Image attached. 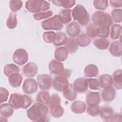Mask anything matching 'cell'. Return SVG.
Here are the masks:
<instances>
[{
    "label": "cell",
    "mask_w": 122,
    "mask_h": 122,
    "mask_svg": "<svg viewBox=\"0 0 122 122\" xmlns=\"http://www.w3.org/2000/svg\"><path fill=\"white\" fill-rule=\"evenodd\" d=\"M32 103V99L29 96L19 93L11 94L9 100V104L15 110L20 108L26 109Z\"/></svg>",
    "instance_id": "6da1fadb"
},
{
    "label": "cell",
    "mask_w": 122,
    "mask_h": 122,
    "mask_svg": "<svg viewBox=\"0 0 122 122\" xmlns=\"http://www.w3.org/2000/svg\"><path fill=\"white\" fill-rule=\"evenodd\" d=\"M49 112L48 107L41 102L34 103L26 111L28 118L33 122H39L43 116L47 115Z\"/></svg>",
    "instance_id": "7a4b0ae2"
},
{
    "label": "cell",
    "mask_w": 122,
    "mask_h": 122,
    "mask_svg": "<svg viewBox=\"0 0 122 122\" xmlns=\"http://www.w3.org/2000/svg\"><path fill=\"white\" fill-rule=\"evenodd\" d=\"M74 20L77 21L82 26H85L90 21V16L85 8L81 4L77 5L71 11Z\"/></svg>",
    "instance_id": "3957f363"
},
{
    "label": "cell",
    "mask_w": 122,
    "mask_h": 122,
    "mask_svg": "<svg viewBox=\"0 0 122 122\" xmlns=\"http://www.w3.org/2000/svg\"><path fill=\"white\" fill-rule=\"evenodd\" d=\"M92 20L93 23L97 27L107 26L110 27L113 23L111 15L102 11H95L92 14Z\"/></svg>",
    "instance_id": "277c9868"
},
{
    "label": "cell",
    "mask_w": 122,
    "mask_h": 122,
    "mask_svg": "<svg viewBox=\"0 0 122 122\" xmlns=\"http://www.w3.org/2000/svg\"><path fill=\"white\" fill-rule=\"evenodd\" d=\"M25 8L30 12L34 14L47 11L50 8V4L45 0H30L26 2Z\"/></svg>",
    "instance_id": "5b68a950"
},
{
    "label": "cell",
    "mask_w": 122,
    "mask_h": 122,
    "mask_svg": "<svg viewBox=\"0 0 122 122\" xmlns=\"http://www.w3.org/2000/svg\"><path fill=\"white\" fill-rule=\"evenodd\" d=\"M42 28L44 30H59L62 29L63 24L61 21L58 15L46 19L41 22Z\"/></svg>",
    "instance_id": "8992f818"
},
{
    "label": "cell",
    "mask_w": 122,
    "mask_h": 122,
    "mask_svg": "<svg viewBox=\"0 0 122 122\" xmlns=\"http://www.w3.org/2000/svg\"><path fill=\"white\" fill-rule=\"evenodd\" d=\"M12 59L14 63L21 66L25 64L28 61L29 55L25 49L19 48L14 52Z\"/></svg>",
    "instance_id": "52a82bcc"
},
{
    "label": "cell",
    "mask_w": 122,
    "mask_h": 122,
    "mask_svg": "<svg viewBox=\"0 0 122 122\" xmlns=\"http://www.w3.org/2000/svg\"><path fill=\"white\" fill-rule=\"evenodd\" d=\"M37 82L40 89L43 91L50 89L52 84L51 77L47 74H39L37 77Z\"/></svg>",
    "instance_id": "ba28073f"
},
{
    "label": "cell",
    "mask_w": 122,
    "mask_h": 122,
    "mask_svg": "<svg viewBox=\"0 0 122 122\" xmlns=\"http://www.w3.org/2000/svg\"><path fill=\"white\" fill-rule=\"evenodd\" d=\"M37 82L33 79H26L22 86L23 92L27 94H31L35 93L38 90Z\"/></svg>",
    "instance_id": "9c48e42d"
},
{
    "label": "cell",
    "mask_w": 122,
    "mask_h": 122,
    "mask_svg": "<svg viewBox=\"0 0 122 122\" xmlns=\"http://www.w3.org/2000/svg\"><path fill=\"white\" fill-rule=\"evenodd\" d=\"M73 87L75 91L80 93L86 92L88 89V86L86 79L83 77L77 78L73 82Z\"/></svg>",
    "instance_id": "30bf717a"
},
{
    "label": "cell",
    "mask_w": 122,
    "mask_h": 122,
    "mask_svg": "<svg viewBox=\"0 0 122 122\" xmlns=\"http://www.w3.org/2000/svg\"><path fill=\"white\" fill-rule=\"evenodd\" d=\"M68 79L62 76L57 75L52 81L53 88L58 92H62L64 88L69 84Z\"/></svg>",
    "instance_id": "8fae6325"
},
{
    "label": "cell",
    "mask_w": 122,
    "mask_h": 122,
    "mask_svg": "<svg viewBox=\"0 0 122 122\" xmlns=\"http://www.w3.org/2000/svg\"><path fill=\"white\" fill-rule=\"evenodd\" d=\"M62 93L64 97L68 101H73L77 98V92L71 83H69L64 88Z\"/></svg>",
    "instance_id": "7c38bea8"
},
{
    "label": "cell",
    "mask_w": 122,
    "mask_h": 122,
    "mask_svg": "<svg viewBox=\"0 0 122 122\" xmlns=\"http://www.w3.org/2000/svg\"><path fill=\"white\" fill-rule=\"evenodd\" d=\"M102 100L106 102L112 101L116 96V91L112 86L103 88L101 94Z\"/></svg>",
    "instance_id": "4fadbf2b"
},
{
    "label": "cell",
    "mask_w": 122,
    "mask_h": 122,
    "mask_svg": "<svg viewBox=\"0 0 122 122\" xmlns=\"http://www.w3.org/2000/svg\"><path fill=\"white\" fill-rule=\"evenodd\" d=\"M24 75L27 77L35 76L38 72V66L33 62H29L25 65L22 69Z\"/></svg>",
    "instance_id": "5bb4252c"
},
{
    "label": "cell",
    "mask_w": 122,
    "mask_h": 122,
    "mask_svg": "<svg viewBox=\"0 0 122 122\" xmlns=\"http://www.w3.org/2000/svg\"><path fill=\"white\" fill-rule=\"evenodd\" d=\"M66 32L71 37L74 38L79 36L81 32V29L79 24L76 21H72L66 27Z\"/></svg>",
    "instance_id": "9a60e30c"
},
{
    "label": "cell",
    "mask_w": 122,
    "mask_h": 122,
    "mask_svg": "<svg viewBox=\"0 0 122 122\" xmlns=\"http://www.w3.org/2000/svg\"><path fill=\"white\" fill-rule=\"evenodd\" d=\"M49 69L52 73L57 75L61 74L64 69L63 63L56 60H52L49 62Z\"/></svg>",
    "instance_id": "2e32d148"
},
{
    "label": "cell",
    "mask_w": 122,
    "mask_h": 122,
    "mask_svg": "<svg viewBox=\"0 0 122 122\" xmlns=\"http://www.w3.org/2000/svg\"><path fill=\"white\" fill-rule=\"evenodd\" d=\"M101 101L100 94L97 92H89L86 96V103L89 105H98Z\"/></svg>",
    "instance_id": "e0dca14e"
},
{
    "label": "cell",
    "mask_w": 122,
    "mask_h": 122,
    "mask_svg": "<svg viewBox=\"0 0 122 122\" xmlns=\"http://www.w3.org/2000/svg\"><path fill=\"white\" fill-rule=\"evenodd\" d=\"M109 51L110 53L114 57H120L122 54V45L120 41H112L109 45Z\"/></svg>",
    "instance_id": "ac0fdd59"
},
{
    "label": "cell",
    "mask_w": 122,
    "mask_h": 122,
    "mask_svg": "<svg viewBox=\"0 0 122 122\" xmlns=\"http://www.w3.org/2000/svg\"><path fill=\"white\" fill-rule=\"evenodd\" d=\"M71 111L75 114H81L85 112L86 109V104L81 101L73 102L71 106Z\"/></svg>",
    "instance_id": "d6986e66"
},
{
    "label": "cell",
    "mask_w": 122,
    "mask_h": 122,
    "mask_svg": "<svg viewBox=\"0 0 122 122\" xmlns=\"http://www.w3.org/2000/svg\"><path fill=\"white\" fill-rule=\"evenodd\" d=\"M69 52L65 47H60L56 49L54 52L55 60L59 61H65L68 56Z\"/></svg>",
    "instance_id": "ffe728a7"
},
{
    "label": "cell",
    "mask_w": 122,
    "mask_h": 122,
    "mask_svg": "<svg viewBox=\"0 0 122 122\" xmlns=\"http://www.w3.org/2000/svg\"><path fill=\"white\" fill-rule=\"evenodd\" d=\"M22 75L18 73H14L8 77V81L11 86L13 88L20 87L22 81Z\"/></svg>",
    "instance_id": "44dd1931"
},
{
    "label": "cell",
    "mask_w": 122,
    "mask_h": 122,
    "mask_svg": "<svg viewBox=\"0 0 122 122\" xmlns=\"http://www.w3.org/2000/svg\"><path fill=\"white\" fill-rule=\"evenodd\" d=\"M71 9H62L60 10L58 16L63 24H67L71 21Z\"/></svg>",
    "instance_id": "7402d4cb"
},
{
    "label": "cell",
    "mask_w": 122,
    "mask_h": 122,
    "mask_svg": "<svg viewBox=\"0 0 122 122\" xmlns=\"http://www.w3.org/2000/svg\"><path fill=\"white\" fill-rule=\"evenodd\" d=\"M99 72L98 67L95 64H90L87 65L84 70V75L88 78H92L96 77Z\"/></svg>",
    "instance_id": "603a6c76"
},
{
    "label": "cell",
    "mask_w": 122,
    "mask_h": 122,
    "mask_svg": "<svg viewBox=\"0 0 122 122\" xmlns=\"http://www.w3.org/2000/svg\"><path fill=\"white\" fill-rule=\"evenodd\" d=\"M112 81L114 87L118 90L122 88V71L121 69L114 71L112 74Z\"/></svg>",
    "instance_id": "cb8c5ba5"
},
{
    "label": "cell",
    "mask_w": 122,
    "mask_h": 122,
    "mask_svg": "<svg viewBox=\"0 0 122 122\" xmlns=\"http://www.w3.org/2000/svg\"><path fill=\"white\" fill-rule=\"evenodd\" d=\"M64 47L67 49L69 53L71 54L75 53L79 48V46L76 41V39L73 37L67 38Z\"/></svg>",
    "instance_id": "d4e9b609"
},
{
    "label": "cell",
    "mask_w": 122,
    "mask_h": 122,
    "mask_svg": "<svg viewBox=\"0 0 122 122\" xmlns=\"http://www.w3.org/2000/svg\"><path fill=\"white\" fill-rule=\"evenodd\" d=\"M113 113V110L110 106H104L100 109V115L102 119L104 121H109Z\"/></svg>",
    "instance_id": "484cf974"
},
{
    "label": "cell",
    "mask_w": 122,
    "mask_h": 122,
    "mask_svg": "<svg viewBox=\"0 0 122 122\" xmlns=\"http://www.w3.org/2000/svg\"><path fill=\"white\" fill-rule=\"evenodd\" d=\"M50 113L55 118H60L64 113V109L61 105V103H56L51 105L50 107Z\"/></svg>",
    "instance_id": "4316f807"
},
{
    "label": "cell",
    "mask_w": 122,
    "mask_h": 122,
    "mask_svg": "<svg viewBox=\"0 0 122 122\" xmlns=\"http://www.w3.org/2000/svg\"><path fill=\"white\" fill-rule=\"evenodd\" d=\"M99 83L100 87L105 88L112 86L113 84L112 76L109 74H103L101 75L99 78Z\"/></svg>",
    "instance_id": "83f0119b"
},
{
    "label": "cell",
    "mask_w": 122,
    "mask_h": 122,
    "mask_svg": "<svg viewBox=\"0 0 122 122\" xmlns=\"http://www.w3.org/2000/svg\"><path fill=\"white\" fill-rule=\"evenodd\" d=\"M13 108L9 103L1 104L0 106V113L1 116L5 118H9L13 115Z\"/></svg>",
    "instance_id": "f1b7e54d"
},
{
    "label": "cell",
    "mask_w": 122,
    "mask_h": 122,
    "mask_svg": "<svg viewBox=\"0 0 122 122\" xmlns=\"http://www.w3.org/2000/svg\"><path fill=\"white\" fill-rule=\"evenodd\" d=\"M93 44L98 49L104 50L109 47L110 41L107 38H100L94 40Z\"/></svg>",
    "instance_id": "f546056e"
},
{
    "label": "cell",
    "mask_w": 122,
    "mask_h": 122,
    "mask_svg": "<svg viewBox=\"0 0 122 122\" xmlns=\"http://www.w3.org/2000/svg\"><path fill=\"white\" fill-rule=\"evenodd\" d=\"M122 26L118 24H113L111 29L110 32V38L112 40H117L119 39L121 35Z\"/></svg>",
    "instance_id": "4dcf8cb0"
},
{
    "label": "cell",
    "mask_w": 122,
    "mask_h": 122,
    "mask_svg": "<svg viewBox=\"0 0 122 122\" xmlns=\"http://www.w3.org/2000/svg\"><path fill=\"white\" fill-rule=\"evenodd\" d=\"M20 71V70L19 66L12 63L6 64L3 69V72L7 77L10 76L13 73H18Z\"/></svg>",
    "instance_id": "1f68e13d"
},
{
    "label": "cell",
    "mask_w": 122,
    "mask_h": 122,
    "mask_svg": "<svg viewBox=\"0 0 122 122\" xmlns=\"http://www.w3.org/2000/svg\"><path fill=\"white\" fill-rule=\"evenodd\" d=\"M51 96L48 92L46 91H41L37 95L36 100L38 102L48 104L50 100Z\"/></svg>",
    "instance_id": "d6a6232c"
},
{
    "label": "cell",
    "mask_w": 122,
    "mask_h": 122,
    "mask_svg": "<svg viewBox=\"0 0 122 122\" xmlns=\"http://www.w3.org/2000/svg\"><path fill=\"white\" fill-rule=\"evenodd\" d=\"M67 40V37L64 33L58 32L56 33L55 39L52 43L55 46H60L65 45Z\"/></svg>",
    "instance_id": "836d02e7"
},
{
    "label": "cell",
    "mask_w": 122,
    "mask_h": 122,
    "mask_svg": "<svg viewBox=\"0 0 122 122\" xmlns=\"http://www.w3.org/2000/svg\"><path fill=\"white\" fill-rule=\"evenodd\" d=\"M6 25L10 29H13L16 27L17 25V18L15 13L12 12H10L9 13L6 20Z\"/></svg>",
    "instance_id": "e575fe53"
},
{
    "label": "cell",
    "mask_w": 122,
    "mask_h": 122,
    "mask_svg": "<svg viewBox=\"0 0 122 122\" xmlns=\"http://www.w3.org/2000/svg\"><path fill=\"white\" fill-rule=\"evenodd\" d=\"M76 41L78 46L81 47H85L90 44L91 40L86 34L83 33L78 36L76 39Z\"/></svg>",
    "instance_id": "d590c367"
},
{
    "label": "cell",
    "mask_w": 122,
    "mask_h": 122,
    "mask_svg": "<svg viewBox=\"0 0 122 122\" xmlns=\"http://www.w3.org/2000/svg\"><path fill=\"white\" fill-rule=\"evenodd\" d=\"M110 32L109 27L99 26L97 27V36L100 38H107L109 37Z\"/></svg>",
    "instance_id": "8d00e7d4"
},
{
    "label": "cell",
    "mask_w": 122,
    "mask_h": 122,
    "mask_svg": "<svg viewBox=\"0 0 122 122\" xmlns=\"http://www.w3.org/2000/svg\"><path fill=\"white\" fill-rule=\"evenodd\" d=\"M53 15V12L51 10H47L40 12L38 13H34L33 17L37 20H40L43 19L48 18Z\"/></svg>",
    "instance_id": "74e56055"
},
{
    "label": "cell",
    "mask_w": 122,
    "mask_h": 122,
    "mask_svg": "<svg viewBox=\"0 0 122 122\" xmlns=\"http://www.w3.org/2000/svg\"><path fill=\"white\" fill-rule=\"evenodd\" d=\"M111 16L114 22L121 23L122 21V10L121 9H113Z\"/></svg>",
    "instance_id": "f35d334b"
},
{
    "label": "cell",
    "mask_w": 122,
    "mask_h": 122,
    "mask_svg": "<svg viewBox=\"0 0 122 122\" xmlns=\"http://www.w3.org/2000/svg\"><path fill=\"white\" fill-rule=\"evenodd\" d=\"M56 36V33L52 31H45L43 33L42 38L44 41L48 43H53Z\"/></svg>",
    "instance_id": "ab89813d"
},
{
    "label": "cell",
    "mask_w": 122,
    "mask_h": 122,
    "mask_svg": "<svg viewBox=\"0 0 122 122\" xmlns=\"http://www.w3.org/2000/svg\"><path fill=\"white\" fill-rule=\"evenodd\" d=\"M100 108L98 105H89L86 109V112L90 116H97L100 114Z\"/></svg>",
    "instance_id": "60d3db41"
},
{
    "label": "cell",
    "mask_w": 122,
    "mask_h": 122,
    "mask_svg": "<svg viewBox=\"0 0 122 122\" xmlns=\"http://www.w3.org/2000/svg\"><path fill=\"white\" fill-rule=\"evenodd\" d=\"M97 27L93 23L90 24L86 28V35L91 38H94L97 37Z\"/></svg>",
    "instance_id": "b9f144b4"
},
{
    "label": "cell",
    "mask_w": 122,
    "mask_h": 122,
    "mask_svg": "<svg viewBox=\"0 0 122 122\" xmlns=\"http://www.w3.org/2000/svg\"><path fill=\"white\" fill-rule=\"evenodd\" d=\"M88 88L92 90H98L100 88V85L99 81L95 78L86 79Z\"/></svg>",
    "instance_id": "7bdbcfd3"
},
{
    "label": "cell",
    "mask_w": 122,
    "mask_h": 122,
    "mask_svg": "<svg viewBox=\"0 0 122 122\" xmlns=\"http://www.w3.org/2000/svg\"><path fill=\"white\" fill-rule=\"evenodd\" d=\"M93 4L94 8L98 10H105L108 7V1L106 0H94Z\"/></svg>",
    "instance_id": "ee69618b"
},
{
    "label": "cell",
    "mask_w": 122,
    "mask_h": 122,
    "mask_svg": "<svg viewBox=\"0 0 122 122\" xmlns=\"http://www.w3.org/2000/svg\"><path fill=\"white\" fill-rule=\"evenodd\" d=\"M9 6L10 10L15 12L19 11L22 6V2L21 0H10Z\"/></svg>",
    "instance_id": "f6af8a7d"
},
{
    "label": "cell",
    "mask_w": 122,
    "mask_h": 122,
    "mask_svg": "<svg viewBox=\"0 0 122 122\" xmlns=\"http://www.w3.org/2000/svg\"><path fill=\"white\" fill-rule=\"evenodd\" d=\"M9 92L5 88L0 87V103L2 104L6 102L8 99Z\"/></svg>",
    "instance_id": "bcb514c9"
},
{
    "label": "cell",
    "mask_w": 122,
    "mask_h": 122,
    "mask_svg": "<svg viewBox=\"0 0 122 122\" xmlns=\"http://www.w3.org/2000/svg\"><path fill=\"white\" fill-rule=\"evenodd\" d=\"M61 98L59 95L57 93H53L51 96L50 100L48 105L50 107L51 105L56 103H61Z\"/></svg>",
    "instance_id": "7dc6e473"
},
{
    "label": "cell",
    "mask_w": 122,
    "mask_h": 122,
    "mask_svg": "<svg viewBox=\"0 0 122 122\" xmlns=\"http://www.w3.org/2000/svg\"><path fill=\"white\" fill-rule=\"evenodd\" d=\"M76 4V1L74 0H62L61 6L64 8V9H69L73 7Z\"/></svg>",
    "instance_id": "c3c4849f"
},
{
    "label": "cell",
    "mask_w": 122,
    "mask_h": 122,
    "mask_svg": "<svg viewBox=\"0 0 122 122\" xmlns=\"http://www.w3.org/2000/svg\"><path fill=\"white\" fill-rule=\"evenodd\" d=\"M122 115L121 113H113L112 117L109 120L110 122H121Z\"/></svg>",
    "instance_id": "681fc988"
},
{
    "label": "cell",
    "mask_w": 122,
    "mask_h": 122,
    "mask_svg": "<svg viewBox=\"0 0 122 122\" xmlns=\"http://www.w3.org/2000/svg\"><path fill=\"white\" fill-rule=\"evenodd\" d=\"M110 5L113 8H121L122 6V0H110Z\"/></svg>",
    "instance_id": "f907efd6"
},
{
    "label": "cell",
    "mask_w": 122,
    "mask_h": 122,
    "mask_svg": "<svg viewBox=\"0 0 122 122\" xmlns=\"http://www.w3.org/2000/svg\"><path fill=\"white\" fill-rule=\"evenodd\" d=\"M71 71L70 70L67 69H64L63 71L58 75L62 76L68 79L70 77L71 75Z\"/></svg>",
    "instance_id": "816d5d0a"
},
{
    "label": "cell",
    "mask_w": 122,
    "mask_h": 122,
    "mask_svg": "<svg viewBox=\"0 0 122 122\" xmlns=\"http://www.w3.org/2000/svg\"><path fill=\"white\" fill-rule=\"evenodd\" d=\"M61 2H62V0H57L52 1V2L57 6H61Z\"/></svg>",
    "instance_id": "f5cc1de1"
}]
</instances>
